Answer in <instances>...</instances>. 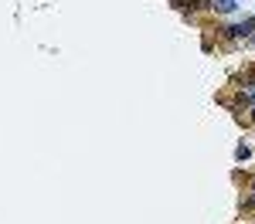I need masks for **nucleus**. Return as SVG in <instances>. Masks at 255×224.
<instances>
[{
	"instance_id": "nucleus-1",
	"label": "nucleus",
	"mask_w": 255,
	"mask_h": 224,
	"mask_svg": "<svg viewBox=\"0 0 255 224\" xmlns=\"http://www.w3.org/2000/svg\"><path fill=\"white\" fill-rule=\"evenodd\" d=\"M214 10H225L228 14V10H235V0H214Z\"/></svg>"
}]
</instances>
